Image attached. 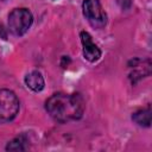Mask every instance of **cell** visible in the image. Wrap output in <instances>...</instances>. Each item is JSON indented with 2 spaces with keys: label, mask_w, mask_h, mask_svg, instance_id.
<instances>
[{
  "label": "cell",
  "mask_w": 152,
  "mask_h": 152,
  "mask_svg": "<svg viewBox=\"0 0 152 152\" xmlns=\"http://www.w3.org/2000/svg\"><path fill=\"white\" fill-rule=\"evenodd\" d=\"M80 38H81V43H82V46H83V56H84V58L87 61H89V62L99 61L100 57H101V50L93 42L91 36L88 32L82 31L80 33Z\"/></svg>",
  "instance_id": "5"
},
{
  "label": "cell",
  "mask_w": 152,
  "mask_h": 152,
  "mask_svg": "<svg viewBox=\"0 0 152 152\" xmlns=\"http://www.w3.org/2000/svg\"><path fill=\"white\" fill-rule=\"evenodd\" d=\"M132 120L141 126V127H150L151 126V107H146L144 109H139L133 113Z\"/></svg>",
  "instance_id": "7"
},
{
  "label": "cell",
  "mask_w": 152,
  "mask_h": 152,
  "mask_svg": "<svg viewBox=\"0 0 152 152\" xmlns=\"http://www.w3.org/2000/svg\"><path fill=\"white\" fill-rule=\"evenodd\" d=\"M86 103L80 94L56 93L45 102V109L50 116L61 124L78 120L84 113Z\"/></svg>",
  "instance_id": "1"
},
{
  "label": "cell",
  "mask_w": 152,
  "mask_h": 152,
  "mask_svg": "<svg viewBox=\"0 0 152 152\" xmlns=\"http://www.w3.org/2000/svg\"><path fill=\"white\" fill-rule=\"evenodd\" d=\"M28 147V140L25 135H19L8 141L6 145V151H25Z\"/></svg>",
  "instance_id": "8"
},
{
  "label": "cell",
  "mask_w": 152,
  "mask_h": 152,
  "mask_svg": "<svg viewBox=\"0 0 152 152\" xmlns=\"http://www.w3.org/2000/svg\"><path fill=\"white\" fill-rule=\"evenodd\" d=\"M33 23L32 13L27 8H14L8 14V30L14 36L25 34Z\"/></svg>",
  "instance_id": "2"
},
{
  "label": "cell",
  "mask_w": 152,
  "mask_h": 152,
  "mask_svg": "<svg viewBox=\"0 0 152 152\" xmlns=\"http://www.w3.org/2000/svg\"><path fill=\"white\" fill-rule=\"evenodd\" d=\"M25 83L31 90L37 91V93L42 91L44 89V84H45L42 74L37 70H33L25 76Z\"/></svg>",
  "instance_id": "6"
},
{
  "label": "cell",
  "mask_w": 152,
  "mask_h": 152,
  "mask_svg": "<svg viewBox=\"0 0 152 152\" xmlns=\"http://www.w3.org/2000/svg\"><path fill=\"white\" fill-rule=\"evenodd\" d=\"M0 1H2V0H0Z\"/></svg>",
  "instance_id": "9"
},
{
  "label": "cell",
  "mask_w": 152,
  "mask_h": 152,
  "mask_svg": "<svg viewBox=\"0 0 152 152\" xmlns=\"http://www.w3.org/2000/svg\"><path fill=\"white\" fill-rule=\"evenodd\" d=\"M19 99L10 89H0V124L12 121L19 113Z\"/></svg>",
  "instance_id": "3"
},
{
  "label": "cell",
  "mask_w": 152,
  "mask_h": 152,
  "mask_svg": "<svg viewBox=\"0 0 152 152\" xmlns=\"http://www.w3.org/2000/svg\"><path fill=\"white\" fill-rule=\"evenodd\" d=\"M83 15L94 28H103L107 24V14L100 0H83Z\"/></svg>",
  "instance_id": "4"
}]
</instances>
